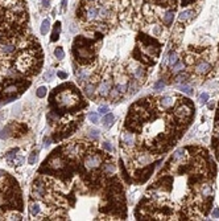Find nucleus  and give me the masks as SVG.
Returning <instances> with one entry per match:
<instances>
[{"label": "nucleus", "mask_w": 219, "mask_h": 221, "mask_svg": "<svg viewBox=\"0 0 219 221\" xmlns=\"http://www.w3.org/2000/svg\"><path fill=\"white\" fill-rule=\"evenodd\" d=\"M34 56L32 52H23L19 57L16 59V62H15V66L19 72L21 73H25L29 69H32L34 66Z\"/></svg>", "instance_id": "nucleus-1"}, {"label": "nucleus", "mask_w": 219, "mask_h": 221, "mask_svg": "<svg viewBox=\"0 0 219 221\" xmlns=\"http://www.w3.org/2000/svg\"><path fill=\"white\" fill-rule=\"evenodd\" d=\"M79 102V95L74 90L71 92H62L58 94V105L65 109H73Z\"/></svg>", "instance_id": "nucleus-2"}, {"label": "nucleus", "mask_w": 219, "mask_h": 221, "mask_svg": "<svg viewBox=\"0 0 219 221\" xmlns=\"http://www.w3.org/2000/svg\"><path fill=\"white\" fill-rule=\"evenodd\" d=\"M75 45H78V49L74 48L77 61H79V62H82V64H86V62H89L90 60L94 59L93 49H90L89 45H86L82 40H79V44H78V41H75Z\"/></svg>", "instance_id": "nucleus-3"}, {"label": "nucleus", "mask_w": 219, "mask_h": 221, "mask_svg": "<svg viewBox=\"0 0 219 221\" xmlns=\"http://www.w3.org/2000/svg\"><path fill=\"white\" fill-rule=\"evenodd\" d=\"M189 102H190L189 99H184V103L180 105V106L176 109L174 117H176L177 119H180L181 122H184V119L189 118L191 115V113H193V109H191L190 105H189Z\"/></svg>", "instance_id": "nucleus-4"}, {"label": "nucleus", "mask_w": 219, "mask_h": 221, "mask_svg": "<svg viewBox=\"0 0 219 221\" xmlns=\"http://www.w3.org/2000/svg\"><path fill=\"white\" fill-rule=\"evenodd\" d=\"M102 164V156L99 154H89L85 158V167L87 169H95Z\"/></svg>", "instance_id": "nucleus-5"}, {"label": "nucleus", "mask_w": 219, "mask_h": 221, "mask_svg": "<svg viewBox=\"0 0 219 221\" xmlns=\"http://www.w3.org/2000/svg\"><path fill=\"white\" fill-rule=\"evenodd\" d=\"M15 52H16V45L13 41H9V39L0 41V56H11Z\"/></svg>", "instance_id": "nucleus-6"}, {"label": "nucleus", "mask_w": 219, "mask_h": 221, "mask_svg": "<svg viewBox=\"0 0 219 221\" xmlns=\"http://www.w3.org/2000/svg\"><path fill=\"white\" fill-rule=\"evenodd\" d=\"M32 196L34 199H42L46 196V186L44 184L42 180H37L33 183L32 187Z\"/></svg>", "instance_id": "nucleus-7"}, {"label": "nucleus", "mask_w": 219, "mask_h": 221, "mask_svg": "<svg viewBox=\"0 0 219 221\" xmlns=\"http://www.w3.org/2000/svg\"><path fill=\"white\" fill-rule=\"evenodd\" d=\"M65 151H66V156L69 158H78L79 152H81V144L77 143H69L67 146H65Z\"/></svg>", "instance_id": "nucleus-8"}, {"label": "nucleus", "mask_w": 219, "mask_h": 221, "mask_svg": "<svg viewBox=\"0 0 219 221\" xmlns=\"http://www.w3.org/2000/svg\"><path fill=\"white\" fill-rule=\"evenodd\" d=\"M194 70H195V73L205 75V74H207L211 70V64L209 62V61H206V60H201L199 62L194 66Z\"/></svg>", "instance_id": "nucleus-9"}, {"label": "nucleus", "mask_w": 219, "mask_h": 221, "mask_svg": "<svg viewBox=\"0 0 219 221\" xmlns=\"http://www.w3.org/2000/svg\"><path fill=\"white\" fill-rule=\"evenodd\" d=\"M111 86H112V84H111L109 79H103V81L99 84V88H98V93H99V95H102V97L108 95L109 92H111Z\"/></svg>", "instance_id": "nucleus-10"}, {"label": "nucleus", "mask_w": 219, "mask_h": 221, "mask_svg": "<svg viewBox=\"0 0 219 221\" xmlns=\"http://www.w3.org/2000/svg\"><path fill=\"white\" fill-rule=\"evenodd\" d=\"M99 17V7L96 5H89L86 8V19L89 21H94Z\"/></svg>", "instance_id": "nucleus-11"}, {"label": "nucleus", "mask_w": 219, "mask_h": 221, "mask_svg": "<svg viewBox=\"0 0 219 221\" xmlns=\"http://www.w3.org/2000/svg\"><path fill=\"white\" fill-rule=\"evenodd\" d=\"M174 105H176V98L172 95H165V97H162V98H160V106L162 109H165V110L173 107Z\"/></svg>", "instance_id": "nucleus-12"}, {"label": "nucleus", "mask_w": 219, "mask_h": 221, "mask_svg": "<svg viewBox=\"0 0 219 221\" xmlns=\"http://www.w3.org/2000/svg\"><path fill=\"white\" fill-rule=\"evenodd\" d=\"M48 166L53 169H61L65 167V162L60 156H52L48 162Z\"/></svg>", "instance_id": "nucleus-13"}, {"label": "nucleus", "mask_w": 219, "mask_h": 221, "mask_svg": "<svg viewBox=\"0 0 219 221\" xmlns=\"http://www.w3.org/2000/svg\"><path fill=\"white\" fill-rule=\"evenodd\" d=\"M135 142H136V138H135V134L131 132V131H126L123 134V143L124 146L127 147H132Z\"/></svg>", "instance_id": "nucleus-14"}, {"label": "nucleus", "mask_w": 219, "mask_h": 221, "mask_svg": "<svg viewBox=\"0 0 219 221\" xmlns=\"http://www.w3.org/2000/svg\"><path fill=\"white\" fill-rule=\"evenodd\" d=\"M191 17H194V11H193V9H188V11H184V12L180 13V16H178V20L182 23V21L191 20Z\"/></svg>", "instance_id": "nucleus-15"}, {"label": "nucleus", "mask_w": 219, "mask_h": 221, "mask_svg": "<svg viewBox=\"0 0 219 221\" xmlns=\"http://www.w3.org/2000/svg\"><path fill=\"white\" fill-rule=\"evenodd\" d=\"M29 211H31L32 216H38L40 212H41V206H40L38 203L33 201V203H31V204H29Z\"/></svg>", "instance_id": "nucleus-16"}, {"label": "nucleus", "mask_w": 219, "mask_h": 221, "mask_svg": "<svg viewBox=\"0 0 219 221\" xmlns=\"http://www.w3.org/2000/svg\"><path fill=\"white\" fill-rule=\"evenodd\" d=\"M114 122H115V117H114V114H107L106 117L103 118V125H104V127L106 129H109L112 125H114Z\"/></svg>", "instance_id": "nucleus-17"}, {"label": "nucleus", "mask_w": 219, "mask_h": 221, "mask_svg": "<svg viewBox=\"0 0 219 221\" xmlns=\"http://www.w3.org/2000/svg\"><path fill=\"white\" fill-rule=\"evenodd\" d=\"M211 192H213V188H211L210 184H203V186L201 187V193H202V196L205 199L211 196Z\"/></svg>", "instance_id": "nucleus-18"}, {"label": "nucleus", "mask_w": 219, "mask_h": 221, "mask_svg": "<svg viewBox=\"0 0 219 221\" xmlns=\"http://www.w3.org/2000/svg\"><path fill=\"white\" fill-rule=\"evenodd\" d=\"M11 134H13L12 126H5L3 130H0V139H7L8 136H11Z\"/></svg>", "instance_id": "nucleus-19"}, {"label": "nucleus", "mask_w": 219, "mask_h": 221, "mask_svg": "<svg viewBox=\"0 0 219 221\" xmlns=\"http://www.w3.org/2000/svg\"><path fill=\"white\" fill-rule=\"evenodd\" d=\"M173 17H174V15H173V11H168L165 15L162 16V23L165 24V25H170V24H172V21H173Z\"/></svg>", "instance_id": "nucleus-20"}, {"label": "nucleus", "mask_w": 219, "mask_h": 221, "mask_svg": "<svg viewBox=\"0 0 219 221\" xmlns=\"http://www.w3.org/2000/svg\"><path fill=\"white\" fill-rule=\"evenodd\" d=\"M185 152L186 151L184 148H180V150H177L176 152L173 154V160H181V159L185 158Z\"/></svg>", "instance_id": "nucleus-21"}, {"label": "nucleus", "mask_w": 219, "mask_h": 221, "mask_svg": "<svg viewBox=\"0 0 219 221\" xmlns=\"http://www.w3.org/2000/svg\"><path fill=\"white\" fill-rule=\"evenodd\" d=\"M60 31H61V23H60V21H57L56 25H54V32H53V36H52V41H56V40H58Z\"/></svg>", "instance_id": "nucleus-22"}, {"label": "nucleus", "mask_w": 219, "mask_h": 221, "mask_svg": "<svg viewBox=\"0 0 219 221\" xmlns=\"http://www.w3.org/2000/svg\"><path fill=\"white\" fill-rule=\"evenodd\" d=\"M49 29H50V21L46 19V20H44L42 24H41V35H46L49 32Z\"/></svg>", "instance_id": "nucleus-23"}, {"label": "nucleus", "mask_w": 219, "mask_h": 221, "mask_svg": "<svg viewBox=\"0 0 219 221\" xmlns=\"http://www.w3.org/2000/svg\"><path fill=\"white\" fill-rule=\"evenodd\" d=\"M177 89L182 93H186V94H193L194 93V90H193L191 86H188V85H180V86H177Z\"/></svg>", "instance_id": "nucleus-24"}, {"label": "nucleus", "mask_w": 219, "mask_h": 221, "mask_svg": "<svg viewBox=\"0 0 219 221\" xmlns=\"http://www.w3.org/2000/svg\"><path fill=\"white\" fill-rule=\"evenodd\" d=\"M85 94L87 97H93V94H94V90H95V86H94L93 84H87L86 86H85Z\"/></svg>", "instance_id": "nucleus-25"}, {"label": "nucleus", "mask_w": 219, "mask_h": 221, "mask_svg": "<svg viewBox=\"0 0 219 221\" xmlns=\"http://www.w3.org/2000/svg\"><path fill=\"white\" fill-rule=\"evenodd\" d=\"M4 217H5V220H21V216L19 215V213H16V212L5 213Z\"/></svg>", "instance_id": "nucleus-26"}, {"label": "nucleus", "mask_w": 219, "mask_h": 221, "mask_svg": "<svg viewBox=\"0 0 219 221\" xmlns=\"http://www.w3.org/2000/svg\"><path fill=\"white\" fill-rule=\"evenodd\" d=\"M145 75V69L144 68H137L136 70H135V77L137 79H143Z\"/></svg>", "instance_id": "nucleus-27"}, {"label": "nucleus", "mask_w": 219, "mask_h": 221, "mask_svg": "<svg viewBox=\"0 0 219 221\" xmlns=\"http://www.w3.org/2000/svg\"><path fill=\"white\" fill-rule=\"evenodd\" d=\"M103 171L106 173H114L115 172V166L111 164V163H106L103 166Z\"/></svg>", "instance_id": "nucleus-28"}, {"label": "nucleus", "mask_w": 219, "mask_h": 221, "mask_svg": "<svg viewBox=\"0 0 219 221\" xmlns=\"http://www.w3.org/2000/svg\"><path fill=\"white\" fill-rule=\"evenodd\" d=\"M54 56L57 57V60H64L65 57V52L62 48H56L54 49Z\"/></svg>", "instance_id": "nucleus-29"}, {"label": "nucleus", "mask_w": 219, "mask_h": 221, "mask_svg": "<svg viewBox=\"0 0 219 221\" xmlns=\"http://www.w3.org/2000/svg\"><path fill=\"white\" fill-rule=\"evenodd\" d=\"M99 130L96 129H89V136L91 138V139H98L99 138Z\"/></svg>", "instance_id": "nucleus-30"}, {"label": "nucleus", "mask_w": 219, "mask_h": 221, "mask_svg": "<svg viewBox=\"0 0 219 221\" xmlns=\"http://www.w3.org/2000/svg\"><path fill=\"white\" fill-rule=\"evenodd\" d=\"M182 68H184V62H182V61H178V62H176L173 66H172V72H174V73H178V72H180Z\"/></svg>", "instance_id": "nucleus-31"}, {"label": "nucleus", "mask_w": 219, "mask_h": 221, "mask_svg": "<svg viewBox=\"0 0 219 221\" xmlns=\"http://www.w3.org/2000/svg\"><path fill=\"white\" fill-rule=\"evenodd\" d=\"M17 92V86L16 85H11V86H7L4 89V94H13Z\"/></svg>", "instance_id": "nucleus-32"}, {"label": "nucleus", "mask_w": 219, "mask_h": 221, "mask_svg": "<svg viewBox=\"0 0 219 221\" xmlns=\"http://www.w3.org/2000/svg\"><path fill=\"white\" fill-rule=\"evenodd\" d=\"M46 92H48V90H46L45 86H41V88L37 89V93H36V94H37L38 98H44V97L46 95Z\"/></svg>", "instance_id": "nucleus-33"}, {"label": "nucleus", "mask_w": 219, "mask_h": 221, "mask_svg": "<svg viewBox=\"0 0 219 221\" xmlns=\"http://www.w3.org/2000/svg\"><path fill=\"white\" fill-rule=\"evenodd\" d=\"M89 119L93 123H98V121H99V115H98V113H89Z\"/></svg>", "instance_id": "nucleus-34"}, {"label": "nucleus", "mask_w": 219, "mask_h": 221, "mask_svg": "<svg viewBox=\"0 0 219 221\" xmlns=\"http://www.w3.org/2000/svg\"><path fill=\"white\" fill-rule=\"evenodd\" d=\"M168 61H169V65L173 66V65L177 62V54L176 53H170L169 54V60H168Z\"/></svg>", "instance_id": "nucleus-35"}, {"label": "nucleus", "mask_w": 219, "mask_h": 221, "mask_svg": "<svg viewBox=\"0 0 219 221\" xmlns=\"http://www.w3.org/2000/svg\"><path fill=\"white\" fill-rule=\"evenodd\" d=\"M116 90L122 94V93H126L127 92V85L126 84H118L116 85Z\"/></svg>", "instance_id": "nucleus-36"}, {"label": "nucleus", "mask_w": 219, "mask_h": 221, "mask_svg": "<svg viewBox=\"0 0 219 221\" xmlns=\"http://www.w3.org/2000/svg\"><path fill=\"white\" fill-rule=\"evenodd\" d=\"M54 74H56V72H54V70H48L45 73V75H44V78H45L46 81H50V79L54 77Z\"/></svg>", "instance_id": "nucleus-37"}, {"label": "nucleus", "mask_w": 219, "mask_h": 221, "mask_svg": "<svg viewBox=\"0 0 219 221\" xmlns=\"http://www.w3.org/2000/svg\"><path fill=\"white\" fill-rule=\"evenodd\" d=\"M164 88H165V82L164 81H159V82H156V84L153 85V89L155 90H161Z\"/></svg>", "instance_id": "nucleus-38"}, {"label": "nucleus", "mask_w": 219, "mask_h": 221, "mask_svg": "<svg viewBox=\"0 0 219 221\" xmlns=\"http://www.w3.org/2000/svg\"><path fill=\"white\" fill-rule=\"evenodd\" d=\"M28 162H29V164H34V163L37 162V152H32L31 156L28 159Z\"/></svg>", "instance_id": "nucleus-39"}, {"label": "nucleus", "mask_w": 219, "mask_h": 221, "mask_svg": "<svg viewBox=\"0 0 219 221\" xmlns=\"http://www.w3.org/2000/svg\"><path fill=\"white\" fill-rule=\"evenodd\" d=\"M207 101H209V94L207 93H202L199 95V102H202V103H206Z\"/></svg>", "instance_id": "nucleus-40"}, {"label": "nucleus", "mask_w": 219, "mask_h": 221, "mask_svg": "<svg viewBox=\"0 0 219 221\" xmlns=\"http://www.w3.org/2000/svg\"><path fill=\"white\" fill-rule=\"evenodd\" d=\"M186 79H188V75L184 74V73H181V74H178L176 77V82H184V81H186Z\"/></svg>", "instance_id": "nucleus-41"}, {"label": "nucleus", "mask_w": 219, "mask_h": 221, "mask_svg": "<svg viewBox=\"0 0 219 221\" xmlns=\"http://www.w3.org/2000/svg\"><path fill=\"white\" fill-rule=\"evenodd\" d=\"M102 147H103V150L109 151V152H111V151L114 150V148H112V144H111V143H108V142H104V143H103V146H102Z\"/></svg>", "instance_id": "nucleus-42"}, {"label": "nucleus", "mask_w": 219, "mask_h": 221, "mask_svg": "<svg viewBox=\"0 0 219 221\" xmlns=\"http://www.w3.org/2000/svg\"><path fill=\"white\" fill-rule=\"evenodd\" d=\"M108 111L107 106H99V114H106Z\"/></svg>", "instance_id": "nucleus-43"}, {"label": "nucleus", "mask_w": 219, "mask_h": 221, "mask_svg": "<svg viewBox=\"0 0 219 221\" xmlns=\"http://www.w3.org/2000/svg\"><path fill=\"white\" fill-rule=\"evenodd\" d=\"M211 215H213V217H215V219H219V209L218 208H214Z\"/></svg>", "instance_id": "nucleus-44"}, {"label": "nucleus", "mask_w": 219, "mask_h": 221, "mask_svg": "<svg viewBox=\"0 0 219 221\" xmlns=\"http://www.w3.org/2000/svg\"><path fill=\"white\" fill-rule=\"evenodd\" d=\"M58 77L62 78V79H65V78H67V74L64 73V72H58Z\"/></svg>", "instance_id": "nucleus-45"}, {"label": "nucleus", "mask_w": 219, "mask_h": 221, "mask_svg": "<svg viewBox=\"0 0 219 221\" xmlns=\"http://www.w3.org/2000/svg\"><path fill=\"white\" fill-rule=\"evenodd\" d=\"M42 3L45 7H49V0H42Z\"/></svg>", "instance_id": "nucleus-46"}, {"label": "nucleus", "mask_w": 219, "mask_h": 221, "mask_svg": "<svg viewBox=\"0 0 219 221\" xmlns=\"http://www.w3.org/2000/svg\"><path fill=\"white\" fill-rule=\"evenodd\" d=\"M4 176H5V173L3 172V171H0V180H2V179H4Z\"/></svg>", "instance_id": "nucleus-47"}, {"label": "nucleus", "mask_w": 219, "mask_h": 221, "mask_svg": "<svg viewBox=\"0 0 219 221\" xmlns=\"http://www.w3.org/2000/svg\"><path fill=\"white\" fill-rule=\"evenodd\" d=\"M49 143H50V139L48 138V139H45V146H49Z\"/></svg>", "instance_id": "nucleus-48"}, {"label": "nucleus", "mask_w": 219, "mask_h": 221, "mask_svg": "<svg viewBox=\"0 0 219 221\" xmlns=\"http://www.w3.org/2000/svg\"><path fill=\"white\" fill-rule=\"evenodd\" d=\"M87 2H94V0H87Z\"/></svg>", "instance_id": "nucleus-49"}, {"label": "nucleus", "mask_w": 219, "mask_h": 221, "mask_svg": "<svg viewBox=\"0 0 219 221\" xmlns=\"http://www.w3.org/2000/svg\"><path fill=\"white\" fill-rule=\"evenodd\" d=\"M218 136H219V134H218Z\"/></svg>", "instance_id": "nucleus-50"}]
</instances>
